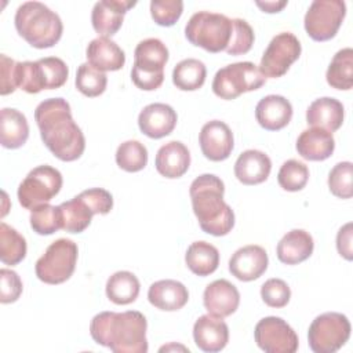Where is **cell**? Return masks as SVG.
Masks as SVG:
<instances>
[{
	"label": "cell",
	"mask_w": 353,
	"mask_h": 353,
	"mask_svg": "<svg viewBox=\"0 0 353 353\" xmlns=\"http://www.w3.org/2000/svg\"><path fill=\"white\" fill-rule=\"evenodd\" d=\"M34 120L44 145L57 159L74 161L83 154L85 138L74 123L66 99H44L34 110Z\"/></svg>",
	"instance_id": "1"
},
{
	"label": "cell",
	"mask_w": 353,
	"mask_h": 353,
	"mask_svg": "<svg viewBox=\"0 0 353 353\" xmlns=\"http://www.w3.org/2000/svg\"><path fill=\"white\" fill-rule=\"evenodd\" d=\"M148 321L138 310L101 312L90 323L91 338L114 353H146Z\"/></svg>",
	"instance_id": "2"
},
{
	"label": "cell",
	"mask_w": 353,
	"mask_h": 353,
	"mask_svg": "<svg viewBox=\"0 0 353 353\" xmlns=\"http://www.w3.org/2000/svg\"><path fill=\"white\" fill-rule=\"evenodd\" d=\"M225 185L214 174L197 176L189 189L192 208L200 228L212 236H225L234 226V212L223 201Z\"/></svg>",
	"instance_id": "3"
},
{
	"label": "cell",
	"mask_w": 353,
	"mask_h": 353,
	"mask_svg": "<svg viewBox=\"0 0 353 353\" xmlns=\"http://www.w3.org/2000/svg\"><path fill=\"white\" fill-rule=\"evenodd\" d=\"M18 34L34 48L54 47L62 37L63 25L59 15L40 1H25L15 12Z\"/></svg>",
	"instance_id": "4"
},
{
	"label": "cell",
	"mask_w": 353,
	"mask_h": 353,
	"mask_svg": "<svg viewBox=\"0 0 353 353\" xmlns=\"http://www.w3.org/2000/svg\"><path fill=\"white\" fill-rule=\"evenodd\" d=\"M233 33V19L223 14L199 11L190 17L185 26L186 39L208 52L225 51Z\"/></svg>",
	"instance_id": "5"
},
{
	"label": "cell",
	"mask_w": 353,
	"mask_h": 353,
	"mask_svg": "<svg viewBox=\"0 0 353 353\" xmlns=\"http://www.w3.org/2000/svg\"><path fill=\"white\" fill-rule=\"evenodd\" d=\"M167 61L168 50L161 40L150 37L139 41L134 51L132 83L143 91L157 90L163 84Z\"/></svg>",
	"instance_id": "6"
},
{
	"label": "cell",
	"mask_w": 353,
	"mask_h": 353,
	"mask_svg": "<svg viewBox=\"0 0 353 353\" xmlns=\"http://www.w3.org/2000/svg\"><path fill=\"white\" fill-rule=\"evenodd\" d=\"M77 254L79 248L74 241L69 239L55 240L36 262L37 279L46 284L65 283L76 269Z\"/></svg>",
	"instance_id": "7"
},
{
	"label": "cell",
	"mask_w": 353,
	"mask_h": 353,
	"mask_svg": "<svg viewBox=\"0 0 353 353\" xmlns=\"http://www.w3.org/2000/svg\"><path fill=\"white\" fill-rule=\"evenodd\" d=\"M256 65L252 62H236L221 68L212 80V91L222 99H236L244 92L255 91L265 84Z\"/></svg>",
	"instance_id": "8"
},
{
	"label": "cell",
	"mask_w": 353,
	"mask_h": 353,
	"mask_svg": "<svg viewBox=\"0 0 353 353\" xmlns=\"http://www.w3.org/2000/svg\"><path fill=\"white\" fill-rule=\"evenodd\" d=\"M349 319L338 312H327L317 316L307 331L309 347L314 353H335L350 336Z\"/></svg>",
	"instance_id": "9"
},
{
	"label": "cell",
	"mask_w": 353,
	"mask_h": 353,
	"mask_svg": "<svg viewBox=\"0 0 353 353\" xmlns=\"http://www.w3.org/2000/svg\"><path fill=\"white\" fill-rule=\"evenodd\" d=\"M62 174L51 165H39L29 171L18 188L19 204L26 210L48 204L62 188Z\"/></svg>",
	"instance_id": "10"
},
{
	"label": "cell",
	"mask_w": 353,
	"mask_h": 353,
	"mask_svg": "<svg viewBox=\"0 0 353 353\" xmlns=\"http://www.w3.org/2000/svg\"><path fill=\"white\" fill-rule=\"evenodd\" d=\"M346 15L342 0H314L305 14L303 25L310 39L327 41L335 37Z\"/></svg>",
	"instance_id": "11"
},
{
	"label": "cell",
	"mask_w": 353,
	"mask_h": 353,
	"mask_svg": "<svg viewBox=\"0 0 353 353\" xmlns=\"http://www.w3.org/2000/svg\"><path fill=\"white\" fill-rule=\"evenodd\" d=\"M301 51L302 47L298 37L291 32H281L276 34L268 44L258 69L265 79L281 77L299 58Z\"/></svg>",
	"instance_id": "12"
},
{
	"label": "cell",
	"mask_w": 353,
	"mask_h": 353,
	"mask_svg": "<svg viewBox=\"0 0 353 353\" xmlns=\"http://www.w3.org/2000/svg\"><path fill=\"white\" fill-rule=\"evenodd\" d=\"M254 338L258 347L266 353H295L299 346L296 332L285 320L276 316L259 320Z\"/></svg>",
	"instance_id": "13"
},
{
	"label": "cell",
	"mask_w": 353,
	"mask_h": 353,
	"mask_svg": "<svg viewBox=\"0 0 353 353\" xmlns=\"http://www.w3.org/2000/svg\"><path fill=\"white\" fill-rule=\"evenodd\" d=\"M199 143L203 154L211 161L226 160L234 146L229 125L221 120H211L201 127Z\"/></svg>",
	"instance_id": "14"
},
{
	"label": "cell",
	"mask_w": 353,
	"mask_h": 353,
	"mask_svg": "<svg viewBox=\"0 0 353 353\" xmlns=\"http://www.w3.org/2000/svg\"><path fill=\"white\" fill-rule=\"evenodd\" d=\"M269 258L261 245L250 244L239 248L229 259V272L240 281L259 279L268 269Z\"/></svg>",
	"instance_id": "15"
},
{
	"label": "cell",
	"mask_w": 353,
	"mask_h": 353,
	"mask_svg": "<svg viewBox=\"0 0 353 353\" xmlns=\"http://www.w3.org/2000/svg\"><path fill=\"white\" fill-rule=\"evenodd\" d=\"M137 1L128 0H102L94 4L91 12V23L99 37H112L123 25L125 12L132 8Z\"/></svg>",
	"instance_id": "16"
},
{
	"label": "cell",
	"mask_w": 353,
	"mask_h": 353,
	"mask_svg": "<svg viewBox=\"0 0 353 353\" xmlns=\"http://www.w3.org/2000/svg\"><path fill=\"white\" fill-rule=\"evenodd\" d=\"M203 303L210 314L223 319L237 310L240 303V292L234 284L225 279H219L205 287Z\"/></svg>",
	"instance_id": "17"
},
{
	"label": "cell",
	"mask_w": 353,
	"mask_h": 353,
	"mask_svg": "<svg viewBox=\"0 0 353 353\" xmlns=\"http://www.w3.org/2000/svg\"><path fill=\"white\" fill-rule=\"evenodd\" d=\"M193 339L203 352L214 353L222 350L229 342V328L222 317L214 314L200 316L193 325Z\"/></svg>",
	"instance_id": "18"
},
{
	"label": "cell",
	"mask_w": 353,
	"mask_h": 353,
	"mask_svg": "<svg viewBox=\"0 0 353 353\" xmlns=\"http://www.w3.org/2000/svg\"><path fill=\"white\" fill-rule=\"evenodd\" d=\"M176 112L167 103H150L138 116L139 130L149 138L160 139L170 135L176 125Z\"/></svg>",
	"instance_id": "19"
},
{
	"label": "cell",
	"mask_w": 353,
	"mask_h": 353,
	"mask_svg": "<svg viewBox=\"0 0 353 353\" xmlns=\"http://www.w3.org/2000/svg\"><path fill=\"white\" fill-rule=\"evenodd\" d=\"M258 124L268 131L284 128L292 119V105L283 95H266L255 108Z\"/></svg>",
	"instance_id": "20"
},
{
	"label": "cell",
	"mask_w": 353,
	"mask_h": 353,
	"mask_svg": "<svg viewBox=\"0 0 353 353\" xmlns=\"http://www.w3.org/2000/svg\"><path fill=\"white\" fill-rule=\"evenodd\" d=\"M334 149L335 139L332 132L319 127H312L302 131L296 139V152L305 160H327L334 153Z\"/></svg>",
	"instance_id": "21"
},
{
	"label": "cell",
	"mask_w": 353,
	"mask_h": 353,
	"mask_svg": "<svg viewBox=\"0 0 353 353\" xmlns=\"http://www.w3.org/2000/svg\"><path fill=\"white\" fill-rule=\"evenodd\" d=\"M272 170L269 156L256 149L244 150L234 163V175L244 185H258L268 179Z\"/></svg>",
	"instance_id": "22"
},
{
	"label": "cell",
	"mask_w": 353,
	"mask_h": 353,
	"mask_svg": "<svg viewBox=\"0 0 353 353\" xmlns=\"http://www.w3.org/2000/svg\"><path fill=\"white\" fill-rule=\"evenodd\" d=\"M154 165L160 175L170 179L179 178L189 170V149L179 141H171L157 150Z\"/></svg>",
	"instance_id": "23"
},
{
	"label": "cell",
	"mask_w": 353,
	"mask_h": 353,
	"mask_svg": "<svg viewBox=\"0 0 353 353\" xmlns=\"http://www.w3.org/2000/svg\"><path fill=\"white\" fill-rule=\"evenodd\" d=\"M148 299L160 310L175 312L188 303L189 292L181 281L165 279L159 280L149 287Z\"/></svg>",
	"instance_id": "24"
},
{
	"label": "cell",
	"mask_w": 353,
	"mask_h": 353,
	"mask_svg": "<svg viewBox=\"0 0 353 353\" xmlns=\"http://www.w3.org/2000/svg\"><path fill=\"white\" fill-rule=\"evenodd\" d=\"M345 117L342 102L331 97H323L313 101L306 110V123L334 132L341 128Z\"/></svg>",
	"instance_id": "25"
},
{
	"label": "cell",
	"mask_w": 353,
	"mask_h": 353,
	"mask_svg": "<svg viewBox=\"0 0 353 353\" xmlns=\"http://www.w3.org/2000/svg\"><path fill=\"white\" fill-rule=\"evenodd\" d=\"M314 243L309 232L292 229L279 241L276 252L280 262L285 265H298L313 254Z\"/></svg>",
	"instance_id": "26"
},
{
	"label": "cell",
	"mask_w": 353,
	"mask_h": 353,
	"mask_svg": "<svg viewBox=\"0 0 353 353\" xmlns=\"http://www.w3.org/2000/svg\"><path fill=\"white\" fill-rule=\"evenodd\" d=\"M85 54L88 63L102 72L120 70L125 63L124 51L108 37H97L91 40Z\"/></svg>",
	"instance_id": "27"
},
{
	"label": "cell",
	"mask_w": 353,
	"mask_h": 353,
	"mask_svg": "<svg viewBox=\"0 0 353 353\" xmlns=\"http://www.w3.org/2000/svg\"><path fill=\"white\" fill-rule=\"evenodd\" d=\"M29 137V124L23 113L3 108L0 113V142L7 149L21 148Z\"/></svg>",
	"instance_id": "28"
},
{
	"label": "cell",
	"mask_w": 353,
	"mask_h": 353,
	"mask_svg": "<svg viewBox=\"0 0 353 353\" xmlns=\"http://www.w3.org/2000/svg\"><path fill=\"white\" fill-rule=\"evenodd\" d=\"M185 262L192 273L204 277L218 269L219 252L207 241H194L186 250Z\"/></svg>",
	"instance_id": "29"
},
{
	"label": "cell",
	"mask_w": 353,
	"mask_h": 353,
	"mask_svg": "<svg viewBox=\"0 0 353 353\" xmlns=\"http://www.w3.org/2000/svg\"><path fill=\"white\" fill-rule=\"evenodd\" d=\"M139 290V280L128 270H119L106 281V296L116 305L132 303L138 298Z\"/></svg>",
	"instance_id": "30"
},
{
	"label": "cell",
	"mask_w": 353,
	"mask_h": 353,
	"mask_svg": "<svg viewBox=\"0 0 353 353\" xmlns=\"http://www.w3.org/2000/svg\"><path fill=\"white\" fill-rule=\"evenodd\" d=\"M59 208L62 215V229L69 233L84 232L90 226L91 219L95 215L92 208L80 194L69 201H63L62 204H59Z\"/></svg>",
	"instance_id": "31"
},
{
	"label": "cell",
	"mask_w": 353,
	"mask_h": 353,
	"mask_svg": "<svg viewBox=\"0 0 353 353\" xmlns=\"http://www.w3.org/2000/svg\"><path fill=\"white\" fill-rule=\"evenodd\" d=\"M327 83L336 90H350L353 87V50L350 47L339 50L328 65L325 73Z\"/></svg>",
	"instance_id": "32"
},
{
	"label": "cell",
	"mask_w": 353,
	"mask_h": 353,
	"mask_svg": "<svg viewBox=\"0 0 353 353\" xmlns=\"http://www.w3.org/2000/svg\"><path fill=\"white\" fill-rule=\"evenodd\" d=\"M205 76V65L196 58H188L175 65L172 70V83L181 91H196L203 87Z\"/></svg>",
	"instance_id": "33"
},
{
	"label": "cell",
	"mask_w": 353,
	"mask_h": 353,
	"mask_svg": "<svg viewBox=\"0 0 353 353\" xmlns=\"http://www.w3.org/2000/svg\"><path fill=\"white\" fill-rule=\"evenodd\" d=\"M26 240L6 222L0 223V261L4 265H17L26 256Z\"/></svg>",
	"instance_id": "34"
},
{
	"label": "cell",
	"mask_w": 353,
	"mask_h": 353,
	"mask_svg": "<svg viewBox=\"0 0 353 353\" xmlns=\"http://www.w3.org/2000/svg\"><path fill=\"white\" fill-rule=\"evenodd\" d=\"M76 88L85 97L94 98L105 92L108 77L105 72L94 68L91 63L84 62L79 66L74 80Z\"/></svg>",
	"instance_id": "35"
},
{
	"label": "cell",
	"mask_w": 353,
	"mask_h": 353,
	"mask_svg": "<svg viewBox=\"0 0 353 353\" xmlns=\"http://www.w3.org/2000/svg\"><path fill=\"white\" fill-rule=\"evenodd\" d=\"M116 163L127 172H138L148 164V149L139 141H125L116 150Z\"/></svg>",
	"instance_id": "36"
},
{
	"label": "cell",
	"mask_w": 353,
	"mask_h": 353,
	"mask_svg": "<svg viewBox=\"0 0 353 353\" xmlns=\"http://www.w3.org/2000/svg\"><path fill=\"white\" fill-rule=\"evenodd\" d=\"M30 226L41 236H48L62 229V215L59 205L43 204L30 211Z\"/></svg>",
	"instance_id": "37"
},
{
	"label": "cell",
	"mask_w": 353,
	"mask_h": 353,
	"mask_svg": "<svg viewBox=\"0 0 353 353\" xmlns=\"http://www.w3.org/2000/svg\"><path fill=\"white\" fill-rule=\"evenodd\" d=\"M309 181V168L302 161L290 159L283 163L277 174L279 185L287 192L302 190Z\"/></svg>",
	"instance_id": "38"
},
{
	"label": "cell",
	"mask_w": 353,
	"mask_h": 353,
	"mask_svg": "<svg viewBox=\"0 0 353 353\" xmlns=\"http://www.w3.org/2000/svg\"><path fill=\"white\" fill-rule=\"evenodd\" d=\"M41 81L44 90H54L62 87L69 76V69L66 63L57 57H46L37 59Z\"/></svg>",
	"instance_id": "39"
},
{
	"label": "cell",
	"mask_w": 353,
	"mask_h": 353,
	"mask_svg": "<svg viewBox=\"0 0 353 353\" xmlns=\"http://www.w3.org/2000/svg\"><path fill=\"white\" fill-rule=\"evenodd\" d=\"M352 175L353 164L350 161H341L335 164L328 174L330 192L339 199H350L353 194Z\"/></svg>",
	"instance_id": "40"
},
{
	"label": "cell",
	"mask_w": 353,
	"mask_h": 353,
	"mask_svg": "<svg viewBox=\"0 0 353 353\" xmlns=\"http://www.w3.org/2000/svg\"><path fill=\"white\" fill-rule=\"evenodd\" d=\"M255 40V34L250 23L241 18L233 19V33L228 48L229 55H241L251 50Z\"/></svg>",
	"instance_id": "41"
},
{
	"label": "cell",
	"mask_w": 353,
	"mask_h": 353,
	"mask_svg": "<svg viewBox=\"0 0 353 353\" xmlns=\"http://www.w3.org/2000/svg\"><path fill=\"white\" fill-rule=\"evenodd\" d=\"M183 12L181 0H152L150 15L160 26H172Z\"/></svg>",
	"instance_id": "42"
},
{
	"label": "cell",
	"mask_w": 353,
	"mask_h": 353,
	"mask_svg": "<svg viewBox=\"0 0 353 353\" xmlns=\"http://www.w3.org/2000/svg\"><path fill=\"white\" fill-rule=\"evenodd\" d=\"M261 296L270 307H284L290 302L291 290L281 279H269L261 287Z\"/></svg>",
	"instance_id": "43"
},
{
	"label": "cell",
	"mask_w": 353,
	"mask_h": 353,
	"mask_svg": "<svg viewBox=\"0 0 353 353\" xmlns=\"http://www.w3.org/2000/svg\"><path fill=\"white\" fill-rule=\"evenodd\" d=\"M0 302L1 303H12L18 301L22 294L23 285L17 272L11 269H1L0 270Z\"/></svg>",
	"instance_id": "44"
},
{
	"label": "cell",
	"mask_w": 353,
	"mask_h": 353,
	"mask_svg": "<svg viewBox=\"0 0 353 353\" xmlns=\"http://www.w3.org/2000/svg\"><path fill=\"white\" fill-rule=\"evenodd\" d=\"M80 196L92 208L94 214L105 215L113 207V197H112V194L108 190L102 189V188H91V189L83 190L80 193Z\"/></svg>",
	"instance_id": "45"
},
{
	"label": "cell",
	"mask_w": 353,
	"mask_h": 353,
	"mask_svg": "<svg viewBox=\"0 0 353 353\" xmlns=\"http://www.w3.org/2000/svg\"><path fill=\"white\" fill-rule=\"evenodd\" d=\"M0 72H1V84L0 94L8 95L18 88L17 84V62L7 55H0Z\"/></svg>",
	"instance_id": "46"
},
{
	"label": "cell",
	"mask_w": 353,
	"mask_h": 353,
	"mask_svg": "<svg viewBox=\"0 0 353 353\" xmlns=\"http://www.w3.org/2000/svg\"><path fill=\"white\" fill-rule=\"evenodd\" d=\"M352 236H353V230H352V222H347L346 225H343L338 234H336V250L339 252L341 256H343L347 261L353 259V247H352Z\"/></svg>",
	"instance_id": "47"
},
{
	"label": "cell",
	"mask_w": 353,
	"mask_h": 353,
	"mask_svg": "<svg viewBox=\"0 0 353 353\" xmlns=\"http://www.w3.org/2000/svg\"><path fill=\"white\" fill-rule=\"evenodd\" d=\"M263 12H269V14H273V12H279L281 11L285 6H287V1H256L255 3Z\"/></svg>",
	"instance_id": "48"
}]
</instances>
